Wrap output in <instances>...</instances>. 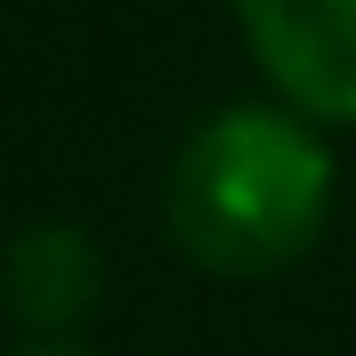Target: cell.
Wrapping results in <instances>:
<instances>
[{
    "label": "cell",
    "instance_id": "7a4b0ae2",
    "mask_svg": "<svg viewBox=\"0 0 356 356\" xmlns=\"http://www.w3.org/2000/svg\"><path fill=\"white\" fill-rule=\"evenodd\" d=\"M275 106L316 130H356V0H235Z\"/></svg>",
    "mask_w": 356,
    "mask_h": 356
},
{
    "label": "cell",
    "instance_id": "6da1fadb",
    "mask_svg": "<svg viewBox=\"0 0 356 356\" xmlns=\"http://www.w3.org/2000/svg\"><path fill=\"white\" fill-rule=\"evenodd\" d=\"M332 219V146L291 106L211 113L170 170V243L211 275H275Z\"/></svg>",
    "mask_w": 356,
    "mask_h": 356
},
{
    "label": "cell",
    "instance_id": "3957f363",
    "mask_svg": "<svg viewBox=\"0 0 356 356\" xmlns=\"http://www.w3.org/2000/svg\"><path fill=\"white\" fill-rule=\"evenodd\" d=\"M0 291H8V308L41 340H73L89 324V308H97V291H106V259H97V243H89L81 227L41 219V227H24L17 243H8Z\"/></svg>",
    "mask_w": 356,
    "mask_h": 356
},
{
    "label": "cell",
    "instance_id": "277c9868",
    "mask_svg": "<svg viewBox=\"0 0 356 356\" xmlns=\"http://www.w3.org/2000/svg\"><path fill=\"white\" fill-rule=\"evenodd\" d=\"M17 356H89L81 340H33V348H17Z\"/></svg>",
    "mask_w": 356,
    "mask_h": 356
}]
</instances>
